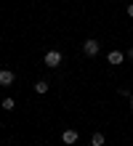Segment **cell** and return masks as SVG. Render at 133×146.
Returning a JSON list of instances; mask_svg holds the SVG:
<instances>
[{"label":"cell","mask_w":133,"mask_h":146,"mask_svg":"<svg viewBox=\"0 0 133 146\" xmlns=\"http://www.w3.org/2000/svg\"><path fill=\"white\" fill-rule=\"evenodd\" d=\"M125 58H130V61H133V48H128V50H125Z\"/></svg>","instance_id":"cell-9"},{"label":"cell","mask_w":133,"mask_h":146,"mask_svg":"<svg viewBox=\"0 0 133 146\" xmlns=\"http://www.w3.org/2000/svg\"><path fill=\"white\" fill-rule=\"evenodd\" d=\"M35 93L45 96V93H48V82H45V80H37V82H35Z\"/></svg>","instance_id":"cell-7"},{"label":"cell","mask_w":133,"mask_h":146,"mask_svg":"<svg viewBox=\"0 0 133 146\" xmlns=\"http://www.w3.org/2000/svg\"><path fill=\"white\" fill-rule=\"evenodd\" d=\"M61 61H64V56H61V50H56V48L45 50V56H43V64H45V66H51V69H56Z\"/></svg>","instance_id":"cell-1"},{"label":"cell","mask_w":133,"mask_h":146,"mask_svg":"<svg viewBox=\"0 0 133 146\" xmlns=\"http://www.w3.org/2000/svg\"><path fill=\"white\" fill-rule=\"evenodd\" d=\"M3 146H5V143H3Z\"/></svg>","instance_id":"cell-12"},{"label":"cell","mask_w":133,"mask_h":146,"mask_svg":"<svg viewBox=\"0 0 133 146\" xmlns=\"http://www.w3.org/2000/svg\"><path fill=\"white\" fill-rule=\"evenodd\" d=\"M106 143V138H104V133L101 130H96L93 135H91V146H104Z\"/></svg>","instance_id":"cell-6"},{"label":"cell","mask_w":133,"mask_h":146,"mask_svg":"<svg viewBox=\"0 0 133 146\" xmlns=\"http://www.w3.org/2000/svg\"><path fill=\"white\" fill-rule=\"evenodd\" d=\"M106 61H109L112 66H120L122 61H125V53H122V50H117V48H114V50H109V53H106Z\"/></svg>","instance_id":"cell-3"},{"label":"cell","mask_w":133,"mask_h":146,"mask_svg":"<svg viewBox=\"0 0 133 146\" xmlns=\"http://www.w3.org/2000/svg\"><path fill=\"white\" fill-rule=\"evenodd\" d=\"M125 13H128V16H130V19H133V3H130V5L125 8Z\"/></svg>","instance_id":"cell-10"},{"label":"cell","mask_w":133,"mask_h":146,"mask_svg":"<svg viewBox=\"0 0 133 146\" xmlns=\"http://www.w3.org/2000/svg\"><path fill=\"white\" fill-rule=\"evenodd\" d=\"M99 50H101V42H99V40H93V37H88V40L83 42V53H85L88 58H93V56H99Z\"/></svg>","instance_id":"cell-2"},{"label":"cell","mask_w":133,"mask_h":146,"mask_svg":"<svg viewBox=\"0 0 133 146\" xmlns=\"http://www.w3.org/2000/svg\"><path fill=\"white\" fill-rule=\"evenodd\" d=\"M0 106H3L5 111H13V109H16V101H13L11 96H5V98H3V104H0Z\"/></svg>","instance_id":"cell-8"},{"label":"cell","mask_w":133,"mask_h":146,"mask_svg":"<svg viewBox=\"0 0 133 146\" xmlns=\"http://www.w3.org/2000/svg\"><path fill=\"white\" fill-rule=\"evenodd\" d=\"M130 111H133V96H130Z\"/></svg>","instance_id":"cell-11"},{"label":"cell","mask_w":133,"mask_h":146,"mask_svg":"<svg viewBox=\"0 0 133 146\" xmlns=\"http://www.w3.org/2000/svg\"><path fill=\"white\" fill-rule=\"evenodd\" d=\"M77 138H80V133L75 130V127H67V130L61 133V141H64L67 146H72V143H77Z\"/></svg>","instance_id":"cell-4"},{"label":"cell","mask_w":133,"mask_h":146,"mask_svg":"<svg viewBox=\"0 0 133 146\" xmlns=\"http://www.w3.org/2000/svg\"><path fill=\"white\" fill-rule=\"evenodd\" d=\"M13 80H16V74H13L11 69H0V85H3V88L13 85Z\"/></svg>","instance_id":"cell-5"}]
</instances>
